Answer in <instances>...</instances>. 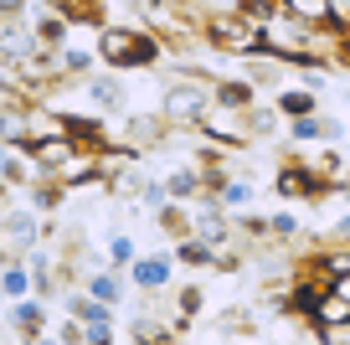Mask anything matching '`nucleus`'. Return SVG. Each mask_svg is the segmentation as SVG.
Wrapping results in <instances>:
<instances>
[{"instance_id": "obj_1", "label": "nucleus", "mask_w": 350, "mask_h": 345, "mask_svg": "<svg viewBox=\"0 0 350 345\" xmlns=\"http://www.w3.org/2000/svg\"><path fill=\"white\" fill-rule=\"evenodd\" d=\"M211 103H217V77L201 73L196 62L170 67V73L160 77V114H165L170 129H196Z\"/></svg>"}, {"instance_id": "obj_2", "label": "nucleus", "mask_w": 350, "mask_h": 345, "mask_svg": "<svg viewBox=\"0 0 350 345\" xmlns=\"http://www.w3.org/2000/svg\"><path fill=\"white\" fill-rule=\"evenodd\" d=\"M93 47H98L103 67H119V73H154L165 62V36L134 21H103Z\"/></svg>"}, {"instance_id": "obj_3", "label": "nucleus", "mask_w": 350, "mask_h": 345, "mask_svg": "<svg viewBox=\"0 0 350 345\" xmlns=\"http://www.w3.org/2000/svg\"><path fill=\"white\" fill-rule=\"evenodd\" d=\"M206 42L217 47L221 57H252L262 52V16L252 11H227L206 21Z\"/></svg>"}, {"instance_id": "obj_4", "label": "nucleus", "mask_w": 350, "mask_h": 345, "mask_svg": "<svg viewBox=\"0 0 350 345\" xmlns=\"http://www.w3.org/2000/svg\"><path fill=\"white\" fill-rule=\"evenodd\" d=\"M191 134H201V140L217 144V150H247V144H252V119H247V108L211 103V108H206V119H201Z\"/></svg>"}, {"instance_id": "obj_5", "label": "nucleus", "mask_w": 350, "mask_h": 345, "mask_svg": "<svg viewBox=\"0 0 350 345\" xmlns=\"http://www.w3.org/2000/svg\"><path fill=\"white\" fill-rule=\"evenodd\" d=\"M273 191L284 196V201H325V196L335 191V181H329L314 160H288V165H278Z\"/></svg>"}, {"instance_id": "obj_6", "label": "nucleus", "mask_w": 350, "mask_h": 345, "mask_svg": "<svg viewBox=\"0 0 350 345\" xmlns=\"http://www.w3.org/2000/svg\"><path fill=\"white\" fill-rule=\"evenodd\" d=\"M36 242H46L42 212L36 206H5L0 212V248H5V258H26Z\"/></svg>"}, {"instance_id": "obj_7", "label": "nucleus", "mask_w": 350, "mask_h": 345, "mask_svg": "<svg viewBox=\"0 0 350 345\" xmlns=\"http://www.w3.org/2000/svg\"><path fill=\"white\" fill-rule=\"evenodd\" d=\"M83 93L98 114H124V108H129V83H124L119 67H103V73L83 77Z\"/></svg>"}, {"instance_id": "obj_8", "label": "nucleus", "mask_w": 350, "mask_h": 345, "mask_svg": "<svg viewBox=\"0 0 350 345\" xmlns=\"http://www.w3.org/2000/svg\"><path fill=\"white\" fill-rule=\"evenodd\" d=\"M175 268H180V263H175V253H139L124 273H129V283H134L139 294H160V289H170Z\"/></svg>"}, {"instance_id": "obj_9", "label": "nucleus", "mask_w": 350, "mask_h": 345, "mask_svg": "<svg viewBox=\"0 0 350 345\" xmlns=\"http://www.w3.org/2000/svg\"><path fill=\"white\" fill-rule=\"evenodd\" d=\"M5 324H11L16 340H36V335H46V304H42V294L5 299Z\"/></svg>"}, {"instance_id": "obj_10", "label": "nucleus", "mask_w": 350, "mask_h": 345, "mask_svg": "<svg viewBox=\"0 0 350 345\" xmlns=\"http://www.w3.org/2000/svg\"><path fill=\"white\" fill-rule=\"evenodd\" d=\"M83 289L93 294V299H103V304H113V309H119V304L129 299L134 283H129V273H124V268H113V263H109V268H88Z\"/></svg>"}, {"instance_id": "obj_11", "label": "nucleus", "mask_w": 350, "mask_h": 345, "mask_svg": "<svg viewBox=\"0 0 350 345\" xmlns=\"http://www.w3.org/2000/svg\"><path fill=\"white\" fill-rule=\"evenodd\" d=\"M288 144H299V150H314V144L325 140H340V124L335 119H319V114H299V119H288Z\"/></svg>"}, {"instance_id": "obj_12", "label": "nucleus", "mask_w": 350, "mask_h": 345, "mask_svg": "<svg viewBox=\"0 0 350 345\" xmlns=\"http://www.w3.org/2000/svg\"><path fill=\"white\" fill-rule=\"evenodd\" d=\"M98 47H62L57 52V73H62V83H83V77L98 73Z\"/></svg>"}, {"instance_id": "obj_13", "label": "nucleus", "mask_w": 350, "mask_h": 345, "mask_svg": "<svg viewBox=\"0 0 350 345\" xmlns=\"http://www.w3.org/2000/svg\"><path fill=\"white\" fill-rule=\"evenodd\" d=\"M165 186H170V196L175 201H196L201 191H206V165H175L170 175H165Z\"/></svg>"}, {"instance_id": "obj_14", "label": "nucleus", "mask_w": 350, "mask_h": 345, "mask_svg": "<svg viewBox=\"0 0 350 345\" xmlns=\"http://www.w3.org/2000/svg\"><path fill=\"white\" fill-rule=\"evenodd\" d=\"M175 263H180V268H217V248H211L206 238H196V232H191V238H175Z\"/></svg>"}, {"instance_id": "obj_15", "label": "nucleus", "mask_w": 350, "mask_h": 345, "mask_svg": "<svg viewBox=\"0 0 350 345\" xmlns=\"http://www.w3.org/2000/svg\"><path fill=\"white\" fill-rule=\"evenodd\" d=\"M273 103L284 108V119H299V114H319V93H314V88H304V83H284Z\"/></svg>"}, {"instance_id": "obj_16", "label": "nucleus", "mask_w": 350, "mask_h": 345, "mask_svg": "<svg viewBox=\"0 0 350 345\" xmlns=\"http://www.w3.org/2000/svg\"><path fill=\"white\" fill-rule=\"evenodd\" d=\"M217 103H227V108H252V103H258V83H252L247 73H242V77H217Z\"/></svg>"}, {"instance_id": "obj_17", "label": "nucleus", "mask_w": 350, "mask_h": 345, "mask_svg": "<svg viewBox=\"0 0 350 345\" xmlns=\"http://www.w3.org/2000/svg\"><path fill=\"white\" fill-rule=\"evenodd\" d=\"M284 57H273V52H252L247 57V77H252V83H258V88H284Z\"/></svg>"}, {"instance_id": "obj_18", "label": "nucleus", "mask_w": 350, "mask_h": 345, "mask_svg": "<svg viewBox=\"0 0 350 345\" xmlns=\"http://www.w3.org/2000/svg\"><path fill=\"white\" fill-rule=\"evenodd\" d=\"M247 119H252V140H268V134H278V129H288V119H284V108L278 103H252L247 108Z\"/></svg>"}, {"instance_id": "obj_19", "label": "nucleus", "mask_w": 350, "mask_h": 345, "mask_svg": "<svg viewBox=\"0 0 350 345\" xmlns=\"http://www.w3.org/2000/svg\"><path fill=\"white\" fill-rule=\"evenodd\" d=\"M288 16L299 21H314V26H335V0H278Z\"/></svg>"}, {"instance_id": "obj_20", "label": "nucleus", "mask_w": 350, "mask_h": 345, "mask_svg": "<svg viewBox=\"0 0 350 345\" xmlns=\"http://www.w3.org/2000/svg\"><path fill=\"white\" fill-rule=\"evenodd\" d=\"M154 216H160V227H165V238H191V232H196V216H191L186 212V201H170V206H160V212H154Z\"/></svg>"}, {"instance_id": "obj_21", "label": "nucleus", "mask_w": 350, "mask_h": 345, "mask_svg": "<svg viewBox=\"0 0 350 345\" xmlns=\"http://www.w3.org/2000/svg\"><path fill=\"white\" fill-rule=\"evenodd\" d=\"M62 314H77V320H98V314H113V304H103V299H93L88 289H77V294H67L62 299Z\"/></svg>"}, {"instance_id": "obj_22", "label": "nucleus", "mask_w": 350, "mask_h": 345, "mask_svg": "<svg viewBox=\"0 0 350 345\" xmlns=\"http://www.w3.org/2000/svg\"><path fill=\"white\" fill-rule=\"evenodd\" d=\"M217 196H221L227 212H247V206H252V181H247V175H227V181L217 186Z\"/></svg>"}, {"instance_id": "obj_23", "label": "nucleus", "mask_w": 350, "mask_h": 345, "mask_svg": "<svg viewBox=\"0 0 350 345\" xmlns=\"http://www.w3.org/2000/svg\"><path fill=\"white\" fill-rule=\"evenodd\" d=\"M31 26H36V36H42L46 47H62V42H67V26H72V21H67V16L57 11V5H52V11H42V16L31 21Z\"/></svg>"}, {"instance_id": "obj_24", "label": "nucleus", "mask_w": 350, "mask_h": 345, "mask_svg": "<svg viewBox=\"0 0 350 345\" xmlns=\"http://www.w3.org/2000/svg\"><path fill=\"white\" fill-rule=\"evenodd\" d=\"M134 201H139L144 212H160V206H170L175 196H170V186H165V181H139V191H134Z\"/></svg>"}, {"instance_id": "obj_25", "label": "nucleus", "mask_w": 350, "mask_h": 345, "mask_svg": "<svg viewBox=\"0 0 350 345\" xmlns=\"http://www.w3.org/2000/svg\"><path fill=\"white\" fill-rule=\"evenodd\" d=\"M103 258H109L113 268H129V263L139 258V248H134V242L124 238V232H113V238H109V248H103Z\"/></svg>"}, {"instance_id": "obj_26", "label": "nucleus", "mask_w": 350, "mask_h": 345, "mask_svg": "<svg viewBox=\"0 0 350 345\" xmlns=\"http://www.w3.org/2000/svg\"><path fill=\"white\" fill-rule=\"evenodd\" d=\"M268 238H273V242H294L299 238V216L294 212H273V216H268Z\"/></svg>"}, {"instance_id": "obj_27", "label": "nucleus", "mask_w": 350, "mask_h": 345, "mask_svg": "<svg viewBox=\"0 0 350 345\" xmlns=\"http://www.w3.org/2000/svg\"><path fill=\"white\" fill-rule=\"evenodd\" d=\"M201 304H206V289H201V283H186V289H180V299H175V309L196 320V314H201Z\"/></svg>"}, {"instance_id": "obj_28", "label": "nucleus", "mask_w": 350, "mask_h": 345, "mask_svg": "<svg viewBox=\"0 0 350 345\" xmlns=\"http://www.w3.org/2000/svg\"><path fill=\"white\" fill-rule=\"evenodd\" d=\"M314 165H319V170H325V175H329V181H340V170H345V160H340V155H335V150H325V155H319V160H314Z\"/></svg>"}, {"instance_id": "obj_29", "label": "nucleus", "mask_w": 350, "mask_h": 345, "mask_svg": "<svg viewBox=\"0 0 350 345\" xmlns=\"http://www.w3.org/2000/svg\"><path fill=\"white\" fill-rule=\"evenodd\" d=\"M329 242H350V212H340L335 222H329Z\"/></svg>"}, {"instance_id": "obj_30", "label": "nucleus", "mask_w": 350, "mask_h": 345, "mask_svg": "<svg viewBox=\"0 0 350 345\" xmlns=\"http://www.w3.org/2000/svg\"><path fill=\"white\" fill-rule=\"evenodd\" d=\"M26 5L31 0H0V16H26Z\"/></svg>"}, {"instance_id": "obj_31", "label": "nucleus", "mask_w": 350, "mask_h": 345, "mask_svg": "<svg viewBox=\"0 0 350 345\" xmlns=\"http://www.w3.org/2000/svg\"><path fill=\"white\" fill-rule=\"evenodd\" d=\"M11 150H16V144H11V140H5V134H0V160H5V155H11Z\"/></svg>"}]
</instances>
